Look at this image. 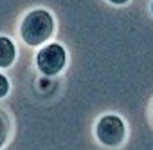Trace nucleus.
Returning <instances> with one entry per match:
<instances>
[{
    "label": "nucleus",
    "mask_w": 153,
    "mask_h": 150,
    "mask_svg": "<svg viewBox=\"0 0 153 150\" xmlns=\"http://www.w3.org/2000/svg\"><path fill=\"white\" fill-rule=\"evenodd\" d=\"M7 137H9V121L2 112H0V148L6 145Z\"/></svg>",
    "instance_id": "39448f33"
},
{
    "label": "nucleus",
    "mask_w": 153,
    "mask_h": 150,
    "mask_svg": "<svg viewBox=\"0 0 153 150\" xmlns=\"http://www.w3.org/2000/svg\"><path fill=\"white\" fill-rule=\"evenodd\" d=\"M67 63V51L61 44H47L36 54V67L45 76H56Z\"/></svg>",
    "instance_id": "7ed1b4c3"
},
{
    "label": "nucleus",
    "mask_w": 153,
    "mask_h": 150,
    "mask_svg": "<svg viewBox=\"0 0 153 150\" xmlns=\"http://www.w3.org/2000/svg\"><path fill=\"white\" fill-rule=\"evenodd\" d=\"M52 33H54V18L45 9L29 11L20 24V36L31 47L45 44L52 36Z\"/></svg>",
    "instance_id": "f257e3e1"
},
{
    "label": "nucleus",
    "mask_w": 153,
    "mask_h": 150,
    "mask_svg": "<svg viewBox=\"0 0 153 150\" xmlns=\"http://www.w3.org/2000/svg\"><path fill=\"white\" fill-rule=\"evenodd\" d=\"M151 13H153V2H151Z\"/></svg>",
    "instance_id": "6e6552de"
},
{
    "label": "nucleus",
    "mask_w": 153,
    "mask_h": 150,
    "mask_svg": "<svg viewBox=\"0 0 153 150\" xmlns=\"http://www.w3.org/2000/svg\"><path fill=\"white\" fill-rule=\"evenodd\" d=\"M108 2H110V4H114V6H124L128 0H108Z\"/></svg>",
    "instance_id": "0eeeda50"
},
{
    "label": "nucleus",
    "mask_w": 153,
    "mask_h": 150,
    "mask_svg": "<svg viewBox=\"0 0 153 150\" xmlns=\"http://www.w3.org/2000/svg\"><path fill=\"white\" fill-rule=\"evenodd\" d=\"M7 92H9V80L4 74H0V98L7 96Z\"/></svg>",
    "instance_id": "423d86ee"
},
{
    "label": "nucleus",
    "mask_w": 153,
    "mask_h": 150,
    "mask_svg": "<svg viewBox=\"0 0 153 150\" xmlns=\"http://www.w3.org/2000/svg\"><path fill=\"white\" fill-rule=\"evenodd\" d=\"M96 137L106 148H117L126 139V125L117 114H106L96 123Z\"/></svg>",
    "instance_id": "f03ea898"
},
{
    "label": "nucleus",
    "mask_w": 153,
    "mask_h": 150,
    "mask_svg": "<svg viewBox=\"0 0 153 150\" xmlns=\"http://www.w3.org/2000/svg\"><path fill=\"white\" fill-rule=\"evenodd\" d=\"M16 47L9 36H0V69H7L15 63Z\"/></svg>",
    "instance_id": "20e7f679"
}]
</instances>
